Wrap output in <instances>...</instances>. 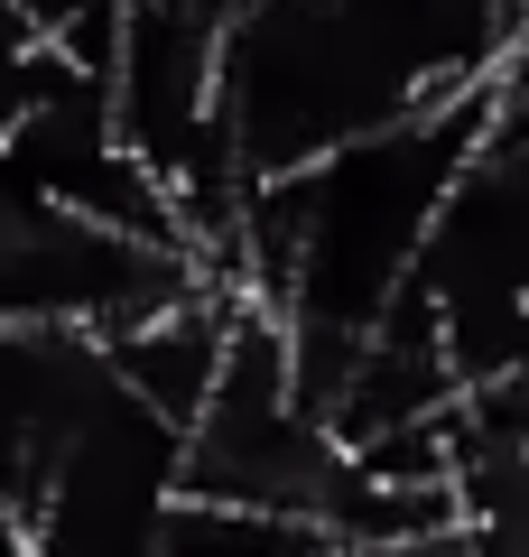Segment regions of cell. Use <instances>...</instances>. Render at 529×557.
<instances>
[{
  "label": "cell",
  "mask_w": 529,
  "mask_h": 557,
  "mask_svg": "<svg viewBox=\"0 0 529 557\" xmlns=\"http://www.w3.org/2000/svg\"><path fill=\"white\" fill-rule=\"evenodd\" d=\"M502 10H510V28H520V20H529V0H502Z\"/></svg>",
  "instance_id": "2"
},
{
  "label": "cell",
  "mask_w": 529,
  "mask_h": 557,
  "mask_svg": "<svg viewBox=\"0 0 529 557\" xmlns=\"http://www.w3.org/2000/svg\"><path fill=\"white\" fill-rule=\"evenodd\" d=\"M233 10H242V0H233Z\"/></svg>",
  "instance_id": "3"
},
{
  "label": "cell",
  "mask_w": 529,
  "mask_h": 557,
  "mask_svg": "<svg viewBox=\"0 0 529 557\" xmlns=\"http://www.w3.org/2000/svg\"><path fill=\"white\" fill-rule=\"evenodd\" d=\"M529 139V20L510 28V47L483 75V149H520Z\"/></svg>",
  "instance_id": "1"
}]
</instances>
